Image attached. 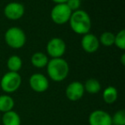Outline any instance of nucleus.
I'll return each instance as SVG.
<instances>
[{
	"instance_id": "obj_23",
	"label": "nucleus",
	"mask_w": 125,
	"mask_h": 125,
	"mask_svg": "<svg viewBox=\"0 0 125 125\" xmlns=\"http://www.w3.org/2000/svg\"><path fill=\"white\" fill-rule=\"evenodd\" d=\"M121 62L123 65H125V54H123L121 57Z\"/></svg>"
},
{
	"instance_id": "obj_14",
	"label": "nucleus",
	"mask_w": 125,
	"mask_h": 125,
	"mask_svg": "<svg viewBox=\"0 0 125 125\" xmlns=\"http://www.w3.org/2000/svg\"><path fill=\"white\" fill-rule=\"evenodd\" d=\"M103 99L104 101L108 104H111L115 103L118 97V92L116 88L112 86L107 87L103 92Z\"/></svg>"
},
{
	"instance_id": "obj_6",
	"label": "nucleus",
	"mask_w": 125,
	"mask_h": 125,
	"mask_svg": "<svg viewBox=\"0 0 125 125\" xmlns=\"http://www.w3.org/2000/svg\"><path fill=\"white\" fill-rule=\"evenodd\" d=\"M66 52V44L61 38L51 39L46 45V52L52 58H59L64 55Z\"/></svg>"
},
{
	"instance_id": "obj_18",
	"label": "nucleus",
	"mask_w": 125,
	"mask_h": 125,
	"mask_svg": "<svg viewBox=\"0 0 125 125\" xmlns=\"http://www.w3.org/2000/svg\"><path fill=\"white\" fill-rule=\"evenodd\" d=\"M115 34H113L111 32H104L101 33L100 37L99 39V44L104 45V46H111L114 45Z\"/></svg>"
},
{
	"instance_id": "obj_2",
	"label": "nucleus",
	"mask_w": 125,
	"mask_h": 125,
	"mask_svg": "<svg viewBox=\"0 0 125 125\" xmlns=\"http://www.w3.org/2000/svg\"><path fill=\"white\" fill-rule=\"evenodd\" d=\"M46 72L51 80L60 82L67 78L70 72V66L68 62L62 57L52 58L46 65Z\"/></svg>"
},
{
	"instance_id": "obj_4",
	"label": "nucleus",
	"mask_w": 125,
	"mask_h": 125,
	"mask_svg": "<svg viewBox=\"0 0 125 125\" xmlns=\"http://www.w3.org/2000/svg\"><path fill=\"white\" fill-rule=\"evenodd\" d=\"M21 84V76L18 72L9 71L3 75L0 87L6 94H12L18 90Z\"/></svg>"
},
{
	"instance_id": "obj_7",
	"label": "nucleus",
	"mask_w": 125,
	"mask_h": 125,
	"mask_svg": "<svg viewBox=\"0 0 125 125\" xmlns=\"http://www.w3.org/2000/svg\"><path fill=\"white\" fill-rule=\"evenodd\" d=\"M25 13L24 5L18 2H11L5 5L4 9V14L5 17L11 21H16L21 19Z\"/></svg>"
},
{
	"instance_id": "obj_15",
	"label": "nucleus",
	"mask_w": 125,
	"mask_h": 125,
	"mask_svg": "<svg viewBox=\"0 0 125 125\" xmlns=\"http://www.w3.org/2000/svg\"><path fill=\"white\" fill-rule=\"evenodd\" d=\"M15 105V101L10 95L3 94L0 95V112H7L12 111Z\"/></svg>"
},
{
	"instance_id": "obj_10",
	"label": "nucleus",
	"mask_w": 125,
	"mask_h": 125,
	"mask_svg": "<svg viewBox=\"0 0 125 125\" xmlns=\"http://www.w3.org/2000/svg\"><path fill=\"white\" fill-rule=\"evenodd\" d=\"M85 89H84L83 84L81 82H72L67 86L65 94L68 99L70 101H77L81 99L84 95Z\"/></svg>"
},
{
	"instance_id": "obj_8",
	"label": "nucleus",
	"mask_w": 125,
	"mask_h": 125,
	"mask_svg": "<svg viewBox=\"0 0 125 125\" xmlns=\"http://www.w3.org/2000/svg\"><path fill=\"white\" fill-rule=\"evenodd\" d=\"M29 86L34 92L44 93L49 88V81L43 74L35 73L30 76Z\"/></svg>"
},
{
	"instance_id": "obj_17",
	"label": "nucleus",
	"mask_w": 125,
	"mask_h": 125,
	"mask_svg": "<svg viewBox=\"0 0 125 125\" xmlns=\"http://www.w3.org/2000/svg\"><path fill=\"white\" fill-rule=\"evenodd\" d=\"M22 67V60L19 56L13 55L8 58L7 68L11 72H18Z\"/></svg>"
},
{
	"instance_id": "obj_11",
	"label": "nucleus",
	"mask_w": 125,
	"mask_h": 125,
	"mask_svg": "<svg viewBox=\"0 0 125 125\" xmlns=\"http://www.w3.org/2000/svg\"><path fill=\"white\" fill-rule=\"evenodd\" d=\"M81 45L84 52H87V53H94V52H97L98 49L99 48V39L93 33H86V34L82 35Z\"/></svg>"
},
{
	"instance_id": "obj_9",
	"label": "nucleus",
	"mask_w": 125,
	"mask_h": 125,
	"mask_svg": "<svg viewBox=\"0 0 125 125\" xmlns=\"http://www.w3.org/2000/svg\"><path fill=\"white\" fill-rule=\"evenodd\" d=\"M89 125H113L111 116L103 110H95L88 117Z\"/></svg>"
},
{
	"instance_id": "obj_12",
	"label": "nucleus",
	"mask_w": 125,
	"mask_h": 125,
	"mask_svg": "<svg viewBox=\"0 0 125 125\" xmlns=\"http://www.w3.org/2000/svg\"><path fill=\"white\" fill-rule=\"evenodd\" d=\"M49 62L48 56L41 52H35L31 57V63L33 67L38 69H42L46 67Z\"/></svg>"
},
{
	"instance_id": "obj_16",
	"label": "nucleus",
	"mask_w": 125,
	"mask_h": 125,
	"mask_svg": "<svg viewBox=\"0 0 125 125\" xmlns=\"http://www.w3.org/2000/svg\"><path fill=\"white\" fill-rule=\"evenodd\" d=\"M85 92L91 94H98L101 90V84L97 79L90 78L86 81L85 84H83Z\"/></svg>"
},
{
	"instance_id": "obj_21",
	"label": "nucleus",
	"mask_w": 125,
	"mask_h": 125,
	"mask_svg": "<svg viewBox=\"0 0 125 125\" xmlns=\"http://www.w3.org/2000/svg\"><path fill=\"white\" fill-rule=\"evenodd\" d=\"M65 4L68 5L70 10L73 12V11H75L77 10H80V7L82 5V1L81 0H68Z\"/></svg>"
},
{
	"instance_id": "obj_19",
	"label": "nucleus",
	"mask_w": 125,
	"mask_h": 125,
	"mask_svg": "<svg viewBox=\"0 0 125 125\" xmlns=\"http://www.w3.org/2000/svg\"><path fill=\"white\" fill-rule=\"evenodd\" d=\"M114 45L120 50H125V30L122 29L115 35Z\"/></svg>"
},
{
	"instance_id": "obj_3",
	"label": "nucleus",
	"mask_w": 125,
	"mask_h": 125,
	"mask_svg": "<svg viewBox=\"0 0 125 125\" xmlns=\"http://www.w3.org/2000/svg\"><path fill=\"white\" fill-rule=\"evenodd\" d=\"M5 43L12 49H21L27 41L26 33L18 27H12L7 29L4 33Z\"/></svg>"
},
{
	"instance_id": "obj_20",
	"label": "nucleus",
	"mask_w": 125,
	"mask_h": 125,
	"mask_svg": "<svg viewBox=\"0 0 125 125\" xmlns=\"http://www.w3.org/2000/svg\"><path fill=\"white\" fill-rule=\"evenodd\" d=\"M113 125H125V111L124 110H119L116 111L113 116H111Z\"/></svg>"
},
{
	"instance_id": "obj_13",
	"label": "nucleus",
	"mask_w": 125,
	"mask_h": 125,
	"mask_svg": "<svg viewBox=\"0 0 125 125\" xmlns=\"http://www.w3.org/2000/svg\"><path fill=\"white\" fill-rule=\"evenodd\" d=\"M2 123L4 125H21V117L17 112L12 110L4 113Z\"/></svg>"
},
{
	"instance_id": "obj_1",
	"label": "nucleus",
	"mask_w": 125,
	"mask_h": 125,
	"mask_svg": "<svg viewBox=\"0 0 125 125\" xmlns=\"http://www.w3.org/2000/svg\"><path fill=\"white\" fill-rule=\"evenodd\" d=\"M70 26L74 33L80 35L88 33L92 27V21L88 13L82 10L73 11L70 18Z\"/></svg>"
},
{
	"instance_id": "obj_5",
	"label": "nucleus",
	"mask_w": 125,
	"mask_h": 125,
	"mask_svg": "<svg viewBox=\"0 0 125 125\" xmlns=\"http://www.w3.org/2000/svg\"><path fill=\"white\" fill-rule=\"evenodd\" d=\"M72 11L66 4H57L51 10V18L57 25L69 22Z\"/></svg>"
},
{
	"instance_id": "obj_22",
	"label": "nucleus",
	"mask_w": 125,
	"mask_h": 125,
	"mask_svg": "<svg viewBox=\"0 0 125 125\" xmlns=\"http://www.w3.org/2000/svg\"><path fill=\"white\" fill-rule=\"evenodd\" d=\"M52 1L57 4H65L68 0H52Z\"/></svg>"
}]
</instances>
